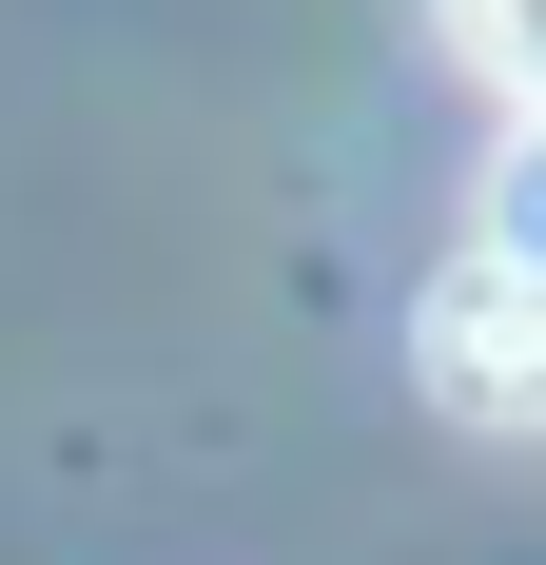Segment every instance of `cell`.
Returning a JSON list of instances; mask_svg holds the SVG:
<instances>
[{
  "instance_id": "obj_1",
  "label": "cell",
  "mask_w": 546,
  "mask_h": 565,
  "mask_svg": "<svg viewBox=\"0 0 546 565\" xmlns=\"http://www.w3.org/2000/svg\"><path fill=\"white\" fill-rule=\"evenodd\" d=\"M410 371H430V409H449V429H546V274L507 254V234H469V254L430 274Z\"/></svg>"
},
{
  "instance_id": "obj_2",
  "label": "cell",
  "mask_w": 546,
  "mask_h": 565,
  "mask_svg": "<svg viewBox=\"0 0 546 565\" xmlns=\"http://www.w3.org/2000/svg\"><path fill=\"white\" fill-rule=\"evenodd\" d=\"M449 40H469V58H489V78H507V98H546V0H449Z\"/></svg>"
},
{
  "instance_id": "obj_3",
  "label": "cell",
  "mask_w": 546,
  "mask_h": 565,
  "mask_svg": "<svg viewBox=\"0 0 546 565\" xmlns=\"http://www.w3.org/2000/svg\"><path fill=\"white\" fill-rule=\"evenodd\" d=\"M489 234H507V254H527V274H546V98H527V137H507V157H489Z\"/></svg>"
}]
</instances>
